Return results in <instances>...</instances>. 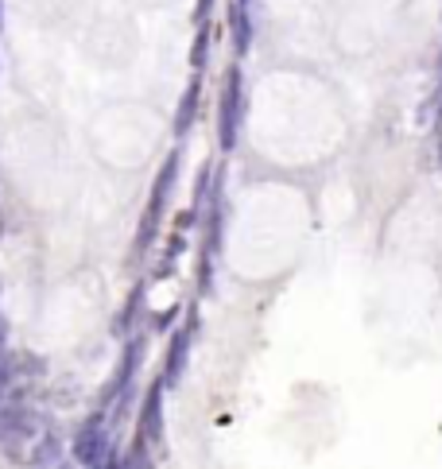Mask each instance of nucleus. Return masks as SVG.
Here are the masks:
<instances>
[{"label": "nucleus", "mask_w": 442, "mask_h": 469, "mask_svg": "<svg viewBox=\"0 0 442 469\" xmlns=\"http://www.w3.org/2000/svg\"><path fill=\"white\" fill-rule=\"evenodd\" d=\"M237 4H245V8H249V12H253V0H237Z\"/></svg>", "instance_id": "f8f14e48"}, {"label": "nucleus", "mask_w": 442, "mask_h": 469, "mask_svg": "<svg viewBox=\"0 0 442 469\" xmlns=\"http://www.w3.org/2000/svg\"><path fill=\"white\" fill-rule=\"evenodd\" d=\"M140 439L144 442H159L164 439V380L148 392L144 400V415H140Z\"/></svg>", "instance_id": "20e7f679"}, {"label": "nucleus", "mask_w": 442, "mask_h": 469, "mask_svg": "<svg viewBox=\"0 0 442 469\" xmlns=\"http://www.w3.org/2000/svg\"><path fill=\"white\" fill-rule=\"evenodd\" d=\"M70 454L78 465H105L113 457L109 426H105L101 415H93V419H85L78 426V434H74V442H70Z\"/></svg>", "instance_id": "f03ea898"}, {"label": "nucleus", "mask_w": 442, "mask_h": 469, "mask_svg": "<svg viewBox=\"0 0 442 469\" xmlns=\"http://www.w3.org/2000/svg\"><path fill=\"white\" fill-rule=\"evenodd\" d=\"M229 28H233V47H237V55H249V47H253V12L245 4H229Z\"/></svg>", "instance_id": "423d86ee"}, {"label": "nucleus", "mask_w": 442, "mask_h": 469, "mask_svg": "<svg viewBox=\"0 0 442 469\" xmlns=\"http://www.w3.org/2000/svg\"><path fill=\"white\" fill-rule=\"evenodd\" d=\"M206 47H210V39H206V28H202L198 43H194V59H190V62H194V67H198V70L206 67Z\"/></svg>", "instance_id": "9b49d317"}, {"label": "nucleus", "mask_w": 442, "mask_h": 469, "mask_svg": "<svg viewBox=\"0 0 442 469\" xmlns=\"http://www.w3.org/2000/svg\"><path fill=\"white\" fill-rule=\"evenodd\" d=\"M198 98H202V82H194L190 90H187V98H182V105H179V121H175V132H179V136L194 124V109H198Z\"/></svg>", "instance_id": "6e6552de"}, {"label": "nucleus", "mask_w": 442, "mask_h": 469, "mask_svg": "<svg viewBox=\"0 0 442 469\" xmlns=\"http://www.w3.org/2000/svg\"><path fill=\"white\" fill-rule=\"evenodd\" d=\"M190 338H194V322H187L182 330H175V338H171V349H167L164 384H175L182 377V365H187V354H190Z\"/></svg>", "instance_id": "39448f33"}, {"label": "nucleus", "mask_w": 442, "mask_h": 469, "mask_svg": "<svg viewBox=\"0 0 442 469\" xmlns=\"http://www.w3.org/2000/svg\"><path fill=\"white\" fill-rule=\"evenodd\" d=\"M59 457H62V446H59V439H51V434H47V439H43L36 450H31L28 462H31V465H55Z\"/></svg>", "instance_id": "1a4fd4ad"}, {"label": "nucleus", "mask_w": 442, "mask_h": 469, "mask_svg": "<svg viewBox=\"0 0 442 469\" xmlns=\"http://www.w3.org/2000/svg\"><path fill=\"white\" fill-rule=\"evenodd\" d=\"M241 124H245V78H241V67H229L225 70L221 105H218V147L221 152H233L237 147Z\"/></svg>", "instance_id": "f257e3e1"}, {"label": "nucleus", "mask_w": 442, "mask_h": 469, "mask_svg": "<svg viewBox=\"0 0 442 469\" xmlns=\"http://www.w3.org/2000/svg\"><path fill=\"white\" fill-rule=\"evenodd\" d=\"M140 365V341H133V346L125 349V361H121V372H117V380H113V392H109V400H125L128 396V388H133V372Z\"/></svg>", "instance_id": "0eeeda50"}, {"label": "nucleus", "mask_w": 442, "mask_h": 469, "mask_svg": "<svg viewBox=\"0 0 442 469\" xmlns=\"http://www.w3.org/2000/svg\"><path fill=\"white\" fill-rule=\"evenodd\" d=\"M12 357H8V354H0V403H4L8 400V392H12Z\"/></svg>", "instance_id": "9d476101"}, {"label": "nucleus", "mask_w": 442, "mask_h": 469, "mask_svg": "<svg viewBox=\"0 0 442 469\" xmlns=\"http://www.w3.org/2000/svg\"><path fill=\"white\" fill-rule=\"evenodd\" d=\"M175 171H179V155H171L164 163V171H159V179H156L152 202H148V213H144V226H140V244H136L140 252H144L156 237V226H159V218H164V206H167L171 190H175Z\"/></svg>", "instance_id": "7ed1b4c3"}]
</instances>
